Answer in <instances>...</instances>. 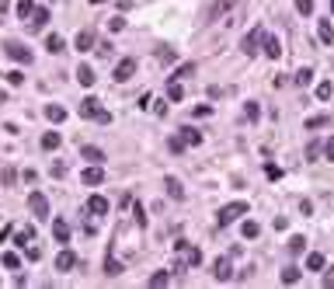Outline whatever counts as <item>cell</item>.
Returning a JSON list of instances; mask_svg holds the SVG:
<instances>
[{
	"label": "cell",
	"instance_id": "cell-1",
	"mask_svg": "<svg viewBox=\"0 0 334 289\" xmlns=\"http://www.w3.org/2000/svg\"><path fill=\"white\" fill-rule=\"evenodd\" d=\"M202 265V251L195 244H188V240H177L174 244V269H198Z\"/></svg>",
	"mask_w": 334,
	"mask_h": 289
},
{
	"label": "cell",
	"instance_id": "cell-2",
	"mask_svg": "<svg viewBox=\"0 0 334 289\" xmlns=\"http://www.w3.org/2000/svg\"><path fill=\"white\" fill-rule=\"evenodd\" d=\"M77 112H80V118H94V122H101V126H108V122H112V112H108V108H101L98 98H84Z\"/></svg>",
	"mask_w": 334,
	"mask_h": 289
},
{
	"label": "cell",
	"instance_id": "cell-3",
	"mask_svg": "<svg viewBox=\"0 0 334 289\" xmlns=\"http://www.w3.org/2000/svg\"><path fill=\"white\" fill-rule=\"evenodd\" d=\"M247 209H251L247 202H230V206H223V209H219L216 223H219V227H230V223H237L240 216H247Z\"/></svg>",
	"mask_w": 334,
	"mask_h": 289
},
{
	"label": "cell",
	"instance_id": "cell-4",
	"mask_svg": "<svg viewBox=\"0 0 334 289\" xmlns=\"http://www.w3.org/2000/svg\"><path fill=\"white\" fill-rule=\"evenodd\" d=\"M261 35H265L261 28H251V32L240 39V53H244V56H254L258 49H261Z\"/></svg>",
	"mask_w": 334,
	"mask_h": 289
},
{
	"label": "cell",
	"instance_id": "cell-5",
	"mask_svg": "<svg viewBox=\"0 0 334 289\" xmlns=\"http://www.w3.org/2000/svg\"><path fill=\"white\" fill-rule=\"evenodd\" d=\"M28 209H32L35 220H45V216H49V199H45L42 192H32L28 195Z\"/></svg>",
	"mask_w": 334,
	"mask_h": 289
},
{
	"label": "cell",
	"instance_id": "cell-6",
	"mask_svg": "<svg viewBox=\"0 0 334 289\" xmlns=\"http://www.w3.org/2000/svg\"><path fill=\"white\" fill-rule=\"evenodd\" d=\"M4 49H7V56L14 59V63H32V49L24 42H7Z\"/></svg>",
	"mask_w": 334,
	"mask_h": 289
},
{
	"label": "cell",
	"instance_id": "cell-7",
	"mask_svg": "<svg viewBox=\"0 0 334 289\" xmlns=\"http://www.w3.org/2000/svg\"><path fill=\"white\" fill-rule=\"evenodd\" d=\"M213 279H216V282H230V279H234V265H230V258H216V265H213Z\"/></svg>",
	"mask_w": 334,
	"mask_h": 289
},
{
	"label": "cell",
	"instance_id": "cell-8",
	"mask_svg": "<svg viewBox=\"0 0 334 289\" xmlns=\"http://www.w3.org/2000/svg\"><path fill=\"white\" fill-rule=\"evenodd\" d=\"M261 53L268 59H278L282 56V42H278L275 35H261Z\"/></svg>",
	"mask_w": 334,
	"mask_h": 289
},
{
	"label": "cell",
	"instance_id": "cell-9",
	"mask_svg": "<svg viewBox=\"0 0 334 289\" xmlns=\"http://www.w3.org/2000/svg\"><path fill=\"white\" fill-rule=\"evenodd\" d=\"M133 74H136V59H122V63L115 66V74H112V77H115L118 84H125V80L133 77Z\"/></svg>",
	"mask_w": 334,
	"mask_h": 289
},
{
	"label": "cell",
	"instance_id": "cell-10",
	"mask_svg": "<svg viewBox=\"0 0 334 289\" xmlns=\"http://www.w3.org/2000/svg\"><path fill=\"white\" fill-rule=\"evenodd\" d=\"M73 265H77V254H73L70 248H63V251L56 254V272H70Z\"/></svg>",
	"mask_w": 334,
	"mask_h": 289
},
{
	"label": "cell",
	"instance_id": "cell-11",
	"mask_svg": "<svg viewBox=\"0 0 334 289\" xmlns=\"http://www.w3.org/2000/svg\"><path fill=\"white\" fill-rule=\"evenodd\" d=\"M73 45H77V53H91V49H94V32H91V28H84V32H77V39H73Z\"/></svg>",
	"mask_w": 334,
	"mask_h": 289
},
{
	"label": "cell",
	"instance_id": "cell-12",
	"mask_svg": "<svg viewBox=\"0 0 334 289\" xmlns=\"http://www.w3.org/2000/svg\"><path fill=\"white\" fill-rule=\"evenodd\" d=\"M84 185H101L105 181V171H101V164H91V167H84Z\"/></svg>",
	"mask_w": 334,
	"mask_h": 289
},
{
	"label": "cell",
	"instance_id": "cell-13",
	"mask_svg": "<svg viewBox=\"0 0 334 289\" xmlns=\"http://www.w3.org/2000/svg\"><path fill=\"white\" fill-rule=\"evenodd\" d=\"M108 209H112V206H108V199H105V195H91V199H87V212H94V216H105Z\"/></svg>",
	"mask_w": 334,
	"mask_h": 289
},
{
	"label": "cell",
	"instance_id": "cell-14",
	"mask_svg": "<svg viewBox=\"0 0 334 289\" xmlns=\"http://www.w3.org/2000/svg\"><path fill=\"white\" fill-rule=\"evenodd\" d=\"M77 80H80V87H91L98 77H94V70H91L87 63H80V66H77Z\"/></svg>",
	"mask_w": 334,
	"mask_h": 289
},
{
	"label": "cell",
	"instance_id": "cell-15",
	"mask_svg": "<svg viewBox=\"0 0 334 289\" xmlns=\"http://www.w3.org/2000/svg\"><path fill=\"white\" fill-rule=\"evenodd\" d=\"M28 25H32L35 32H42V28L49 25V11H45V7H35V14H32V21H28Z\"/></svg>",
	"mask_w": 334,
	"mask_h": 289
},
{
	"label": "cell",
	"instance_id": "cell-16",
	"mask_svg": "<svg viewBox=\"0 0 334 289\" xmlns=\"http://www.w3.org/2000/svg\"><path fill=\"white\" fill-rule=\"evenodd\" d=\"M317 35H320L324 45H331V42H334V25H331V21H320V25H317Z\"/></svg>",
	"mask_w": 334,
	"mask_h": 289
},
{
	"label": "cell",
	"instance_id": "cell-17",
	"mask_svg": "<svg viewBox=\"0 0 334 289\" xmlns=\"http://www.w3.org/2000/svg\"><path fill=\"white\" fill-rule=\"evenodd\" d=\"M45 49H49L53 56H59V53H66V42H63V35H49V39H45Z\"/></svg>",
	"mask_w": 334,
	"mask_h": 289
},
{
	"label": "cell",
	"instance_id": "cell-18",
	"mask_svg": "<svg viewBox=\"0 0 334 289\" xmlns=\"http://www.w3.org/2000/svg\"><path fill=\"white\" fill-rule=\"evenodd\" d=\"M181 139H185V147H198V143H202V133L192 129V126H185V129H181Z\"/></svg>",
	"mask_w": 334,
	"mask_h": 289
},
{
	"label": "cell",
	"instance_id": "cell-19",
	"mask_svg": "<svg viewBox=\"0 0 334 289\" xmlns=\"http://www.w3.org/2000/svg\"><path fill=\"white\" fill-rule=\"evenodd\" d=\"M32 240H35V227H24V230H18V237H14V244H18L21 251L28 248Z\"/></svg>",
	"mask_w": 334,
	"mask_h": 289
},
{
	"label": "cell",
	"instance_id": "cell-20",
	"mask_svg": "<svg viewBox=\"0 0 334 289\" xmlns=\"http://www.w3.org/2000/svg\"><path fill=\"white\" fill-rule=\"evenodd\" d=\"M299 279H303V269H296V265H289V269H282V282H286V286H296Z\"/></svg>",
	"mask_w": 334,
	"mask_h": 289
},
{
	"label": "cell",
	"instance_id": "cell-21",
	"mask_svg": "<svg viewBox=\"0 0 334 289\" xmlns=\"http://www.w3.org/2000/svg\"><path fill=\"white\" fill-rule=\"evenodd\" d=\"M310 80H314V70H310V66H303V70H296V74H293V84H296V87H306Z\"/></svg>",
	"mask_w": 334,
	"mask_h": 289
},
{
	"label": "cell",
	"instance_id": "cell-22",
	"mask_svg": "<svg viewBox=\"0 0 334 289\" xmlns=\"http://www.w3.org/2000/svg\"><path fill=\"white\" fill-rule=\"evenodd\" d=\"M164 188H167L171 199H185V188H181V181H177V178H167V181H164Z\"/></svg>",
	"mask_w": 334,
	"mask_h": 289
},
{
	"label": "cell",
	"instance_id": "cell-23",
	"mask_svg": "<svg viewBox=\"0 0 334 289\" xmlns=\"http://www.w3.org/2000/svg\"><path fill=\"white\" fill-rule=\"evenodd\" d=\"M53 237H56L59 244H66V240H70V227H66L63 220H56V223H53Z\"/></svg>",
	"mask_w": 334,
	"mask_h": 289
},
{
	"label": "cell",
	"instance_id": "cell-24",
	"mask_svg": "<svg viewBox=\"0 0 334 289\" xmlns=\"http://www.w3.org/2000/svg\"><path fill=\"white\" fill-rule=\"evenodd\" d=\"M45 118H49V122H63V118H66V108H59V105H45Z\"/></svg>",
	"mask_w": 334,
	"mask_h": 289
},
{
	"label": "cell",
	"instance_id": "cell-25",
	"mask_svg": "<svg viewBox=\"0 0 334 289\" xmlns=\"http://www.w3.org/2000/svg\"><path fill=\"white\" fill-rule=\"evenodd\" d=\"M324 265H327V261H324V254H320V251H314V254H306V269H310V272H320Z\"/></svg>",
	"mask_w": 334,
	"mask_h": 289
},
{
	"label": "cell",
	"instance_id": "cell-26",
	"mask_svg": "<svg viewBox=\"0 0 334 289\" xmlns=\"http://www.w3.org/2000/svg\"><path fill=\"white\" fill-rule=\"evenodd\" d=\"M32 14H35V4H32V0H18V18L28 21Z\"/></svg>",
	"mask_w": 334,
	"mask_h": 289
},
{
	"label": "cell",
	"instance_id": "cell-27",
	"mask_svg": "<svg viewBox=\"0 0 334 289\" xmlns=\"http://www.w3.org/2000/svg\"><path fill=\"white\" fill-rule=\"evenodd\" d=\"M105 275H108V279H115V275H122V261H115V258L108 254V261H105Z\"/></svg>",
	"mask_w": 334,
	"mask_h": 289
},
{
	"label": "cell",
	"instance_id": "cell-28",
	"mask_svg": "<svg viewBox=\"0 0 334 289\" xmlns=\"http://www.w3.org/2000/svg\"><path fill=\"white\" fill-rule=\"evenodd\" d=\"M80 154H84V160H91V164H101V160H105V154H101L98 147H84Z\"/></svg>",
	"mask_w": 334,
	"mask_h": 289
},
{
	"label": "cell",
	"instance_id": "cell-29",
	"mask_svg": "<svg viewBox=\"0 0 334 289\" xmlns=\"http://www.w3.org/2000/svg\"><path fill=\"white\" fill-rule=\"evenodd\" d=\"M240 233H244V237H247V240H254L258 233H261V227H258L254 220H244V227H240Z\"/></svg>",
	"mask_w": 334,
	"mask_h": 289
},
{
	"label": "cell",
	"instance_id": "cell-30",
	"mask_svg": "<svg viewBox=\"0 0 334 289\" xmlns=\"http://www.w3.org/2000/svg\"><path fill=\"white\" fill-rule=\"evenodd\" d=\"M303 251H306V237H299V233L289 237V254H303Z\"/></svg>",
	"mask_w": 334,
	"mask_h": 289
},
{
	"label": "cell",
	"instance_id": "cell-31",
	"mask_svg": "<svg viewBox=\"0 0 334 289\" xmlns=\"http://www.w3.org/2000/svg\"><path fill=\"white\" fill-rule=\"evenodd\" d=\"M181 98H185V87H181L177 80H171V84H167V101H181Z\"/></svg>",
	"mask_w": 334,
	"mask_h": 289
},
{
	"label": "cell",
	"instance_id": "cell-32",
	"mask_svg": "<svg viewBox=\"0 0 334 289\" xmlns=\"http://www.w3.org/2000/svg\"><path fill=\"white\" fill-rule=\"evenodd\" d=\"M244 118L258 122V118H261V105H258V101H247V105H244Z\"/></svg>",
	"mask_w": 334,
	"mask_h": 289
},
{
	"label": "cell",
	"instance_id": "cell-33",
	"mask_svg": "<svg viewBox=\"0 0 334 289\" xmlns=\"http://www.w3.org/2000/svg\"><path fill=\"white\" fill-rule=\"evenodd\" d=\"M157 59H160V63H177V53L171 49V45H160V49H157Z\"/></svg>",
	"mask_w": 334,
	"mask_h": 289
},
{
	"label": "cell",
	"instance_id": "cell-34",
	"mask_svg": "<svg viewBox=\"0 0 334 289\" xmlns=\"http://www.w3.org/2000/svg\"><path fill=\"white\" fill-rule=\"evenodd\" d=\"M192 74H195V63H181V66L174 70V77H171V80H185V77H192Z\"/></svg>",
	"mask_w": 334,
	"mask_h": 289
},
{
	"label": "cell",
	"instance_id": "cell-35",
	"mask_svg": "<svg viewBox=\"0 0 334 289\" xmlns=\"http://www.w3.org/2000/svg\"><path fill=\"white\" fill-rule=\"evenodd\" d=\"M167 282H171V272H153V275H150V286H153V289L167 286Z\"/></svg>",
	"mask_w": 334,
	"mask_h": 289
},
{
	"label": "cell",
	"instance_id": "cell-36",
	"mask_svg": "<svg viewBox=\"0 0 334 289\" xmlns=\"http://www.w3.org/2000/svg\"><path fill=\"white\" fill-rule=\"evenodd\" d=\"M0 261H4V269H18V265H21V258L14 254V251H4V254H0Z\"/></svg>",
	"mask_w": 334,
	"mask_h": 289
},
{
	"label": "cell",
	"instance_id": "cell-37",
	"mask_svg": "<svg viewBox=\"0 0 334 289\" xmlns=\"http://www.w3.org/2000/svg\"><path fill=\"white\" fill-rule=\"evenodd\" d=\"M331 94H334V84H331V80H324V84H317V98H320V101H327Z\"/></svg>",
	"mask_w": 334,
	"mask_h": 289
},
{
	"label": "cell",
	"instance_id": "cell-38",
	"mask_svg": "<svg viewBox=\"0 0 334 289\" xmlns=\"http://www.w3.org/2000/svg\"><path fill=\"white\" fill-rule=\"evenodd\" d=\"M59 147V133H45L42 136V150H56Z\"/></svg>",
	"mask_w": 334,
	"mask_h": 289
},
{
	"label": "cell",
	"instance_id": "cell-39",
	"mask_svg": "<svg viewBox=\"0 0 334 289\" xmlns=\"http://www.w3.org/2000/svg\"><path fill=\"white\" fill-rule=\"evenodd\" d=\"M167 150H171V154H181V150H185V139H181V136H171V139H167Z\"/></svg>",
	"mask_w": 334,
	"mask_h": 289
},
{
	"label": "cell",
	"instance_id": "cell-40",
	"mask_svg": "<svg viewBox=\"0 0 334 289\" xmlns=\"http://www.w3.org/2000/svg\"><path fill=\"white\" fill-rule=\"evenodd\" d=\"M327 126V115H314V118H306V129H324Z\"/></svg>",
	"mask_w": 334,
	"mask_h": 289
},
{
	"label": "cell",
	"instance_id": "cell-41",
	"mask_svg": "<svg viewBox=\"0 0 334 289\" xmlns=\"http://www.w3.org/2000/svg\"><path fill=\"white\" fill-rule=\"evenodd\" d=\"M296 11L299 14H314V0H296Z\"/></svg>",
	"mask_w": 334,
	"mask_h": 289
},
{
	"label": "cell",
	"instance_id": "cell-42",
	"mask_svg": "<svg viewBox=\"0 0 334 289\" xmlns=\"http://www.w3.org/2000/svg\"><path fill=\"white\" fill-rule=\"evenodd\" d=\"M105 25H108V32H122L125 28V18H108Z\"/></svg>",
	"mask_w": 334,
	"mask_h": 289
},
{
	"label": "cell",
	"instance_id": "cell-43",
	"mask_svg": "<svg viewBox=\"0 0 334 289\" xmlns=\"http://www.w3.org/2000/svg\"><path fill=\"white\" fill-rule=\"evenodd\" d=\"M320 150H324V147H320V143H310V147H306V160H317V157H320Z\"/></svg>",
	"mask_w": 334,
	"mask_h": 289
},
{
	"label": "cell",
	"instance_id": "cell-44",
	"mask_svg": "<svg viewBox=\"0 0 334 289\" xmlns=\"http://www.w3.org/2000/svg\"><path fill=\"white\" fill-rule=\"evenodd\" d=\"M265 174H268L272 181H278V178H282V167H275V164H265Z\"/></svg>",
	"mask_w": 334,
	"mask_h": 289
},
{
	"label": "cell",
	"instance_id": "cell-45",
	"mask_svg": "<svg viewBox=\"0 0 334 289\" xmlns=\"http://www.w3.org/2000/svg\"><path fill=\"white\" fill-rule=\"evenodd\" d=\"M133 216H136V223H139V227H146V212H143V206H139V202L133 206Z\"/></svg>",
	"mask_w": 334,
	"mask_h": 289
},
{
	"label": "cell",
	"instance_id": "cell-46",
	"mask_svg": "<svg viewBox=\"0 0 334 289\" xmlns=\"http://www.w3.org/2000/svg\"><path fill=\"white\" fill-rule=\"evenodd\" d=\"M21 80H24V74H21V70H11V74H7V84H14V87H18Z\"/></svg>",
	"mask_w": 334,
	"mask_h": 289
},
{
	"label": "cell",
	"instance_id": "cell-47",
	"mask_svg": "<svg viewBox=\"0 0 334 289\" xmlns=\"http://www.w3.org/2000/svg\"><path fill=\"white\" fill-rule=\"evenodd\" d=\"M324 154H327V160H331V164H334V136H331V139H327V143H324Z\"/></svg>",
	"mask_w": 334,
	"mask_h": 289
},
{
	"label": "cell",
	"instance_id": "cell-48",
	"mask_svg": "<svg viewBox=\"0 0 334 289\" xmlns=\"http://www.w3.org/2000/svg\"><path fill=\"white\" fill-rule=\"evenodd\" d=\"M153 115H167V98H164V101H157V105H153Z\"/></svg>",
	"mask_w": 334,
	"mask_h": 289
},
{
	"label": "cell",
	"instance_id": "cell-49",
	"mask_svg": "<svg viewBox=\"0 0 334 289\" xmlns=\"http://www.w3.org/2000/svg\"><path fill=\"white\" fill-rule=\"evenodd\" d=\"M299 212H303V216H310V212H314V202H310V199H303V202H299Z\"/></svg>",
	"mask_w": 334,
	"mask_h": 289
},
{
	"label": "cell",
	"instance_id": "cell-50",
	"mask_svg": "<svg viewBox=\"0 0 334 289\" xmlns=\"http://www.w3.org/2000/svg\"><path fill=\"white\" fill-rule=\"evenodd\" d=\"M272 227H275V230H286V227H289V220H286V216H275V220H272Z\"/></svg>",
	"mask_w": 334,
	"mask_h": 289
},
{
	"label": "cell",
	"instance_id": "cell-51",
	"mask_svg": "<svg viewBox=\"0 0 334 289\" xmlns=\"http://www.w3.org/2000/svg\"><path fill=\"white\" fill-rule=\"evenodd\" d=\"M24 254H28V261H39V258H42L39 248H24Z\"/></svg>",
	"mask_w": 334,
	"mask_h": 289
},
{
	"label": "cell",
	"instance_id": "cell-52",
	"mask_svg": "<svg viewBox=\"0 0 334 289\" xmlns=\"http://www.w3.org/2000/svg\"><path fill=\"white\" fill-rule=\"evenodd\" d=\"M324 286H327V289H334V269L327 272V275H324Z\"/></svg>",
	"mask_w": 334,
	"mask_h": 289
},
{
	"label": "cell",
	"instance_id": "cell-53",
	"mask_svg": "<svg viewBox=\"0 0 334 289\" xmlns=\"http://www.w3.org/2000/svg\"><path fill=\"white\" fill-rule=\"evenodd\" d=\"M11 233H14V227H4V230H0V244H4V240H7Z\"/></svg>",
	"mask_w": 334,
	"mask_h": 289
},
{
	"label": "cell",
	"instance_id": "cell-54",
	"mask_svg": "<svg viewBox=\"0 0 334 289\" xmlns=\"http://www.w3.org/2000/svg\"><path fill=\"white\" fill-rule=\"evenodd\" d=\"M91 4H108V0H91Z\"/></svg>",
	"mask_w": 334,
	"mask_h": 289
},
{
	"label": "cell",
	"instance_id": "cell-55",
	"mask_svg": "<svg viewBox=\"0 0 334 289\" xmlns=\"http://www.w3.org/2000/svg\"><path fill=\"white\" fill-rule=\"evenodd\" d=\"M331 14H334V0H331Z\"/></svg>",
	"mask_w": 334,
	"mask_h": 289
},
{
	"label": "cell",
	"instance_id": "cell-56",
	"mask_svg": "<svg viewBox=\"0 0 334 289\" xmlns=\"http://www.w3.org/2000/svg\"><path fill=\"white\" fill-rule=\"evenodd\" d=\"M0 101H4V94H0Z\"/></svg>",
	"mask_w": 334,
	"mask_h": 289
}]
</instances>
